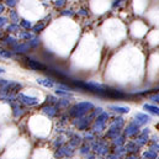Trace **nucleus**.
<instances>
[{"label":"nucleus","mask_w":159,"mask_h":159,"mask_svg":"<svg viewBox=\"0 0 159 159\" xmlns=\"http://www.w3.org/2000/svg\"><path fill=\"white\" fill-rule=\"evenodd\" d=\"M1 11H2V7H1V6H0V12H1Z\"/></svg>","instance_id":"obj_9"},{"label":"nucleus","mask_w":159,"mask_h":159,"mask_svg":"<svg viewBox=\"0 0 159 159\" xmlns=\"http://www.w3.org/2000/svg\"><path fill=\"white\" fill-rule=\"evenodd\" d=\"M21 98L25 99V102H27V104H36L37 102V100L32 99V98H26V96H21Z\"/></svg>","instance_id":"obj_4"},{"label":"nucleus","mask_w":159,"mask_h":159,"mask_svg":"<svg viewBox=\"0 0 159 159\" xmlns=\"http://www.w3.org/2000/svg\"><path fill=\"white\" fill-rule=\"evenodd\" d=\"M27 66H29V68L35 69V70H40V69H44V68H46L43 64H41L39 62H36V61H32V59H29Z\"/></svg>","instance_id":"obj_1"},{"label":"nucleus","mask_w":159,"mask_h":159,"mask_svg":"<svg viewBox=\"0 0 159 159\" xmlns=\"http://www.w3.org/2000/svg\"><path fill=\"white\" fill-rule=\"evenodd\" d=\"M37 83L43 85V86H47V88H52L53 86V81L49 79H37Z\"/></svg>","instance_id":"obj_2"},{"label":"nucleus","mask_w":159,"mask_h":159,"mask_svg":"<svg viewBox=\"0 0 159 159\" xmlns=\"http://www.w3.org/2000/svg\"><path fill=\"white\" fill-rule=\"evenodd\" d=\"M115 111H121V112H128V109H122V107H111Z\"/></svg>","instance_id":"obj_6"},{"label":"nucleus","mask_w":159,"mask_h":159,"mask_svg":"<svg viewBox=\"0 0 159 159\" xmlns=\"http://www.w3.org/2000/svg\"><path fill=\"white\" fill-rule=\"evenodd\" d=\"M5 22H6V20H5V19H0V26H1V25H4Z\"/></svg>","instance_id":"obj_7"},{"label":"nucleus","mask_w":159,"mask_h":159,"mask_svg":"<svg viewBox=\"0 0 159 159\" xmlns=\"http://www.w3.org/2000/svg\"><path fill=\"white\" fill-rule=\"evenodd\" d=\"M0 56H1V57H5V58H9V57H11V53H10L9 51L0 49Z\"/></svg>","instance_id":"obj_5"},{"label":"nucleus","mask_w":159,"mask_h":159,"mask_svg":"<svg viewBox=\"0 0 159 159\" xmlns=\"http://www.w3.org/2000/svg\"><path fill=\"white\" fill-rule=\"evenodd\" d=\"M144 109L153 112V114H157L158 115V107H154V106H151V105H144Z\"/></svg>","instance_id":"obj_3"},{"label":"nucleus","mask_w":159,"mask_h":159,"mask_svg":"<svg viewBox=\"0 0 159 159\" xmlns=\"http://www.w3.org/2000/svg\"><path fill=\"white\" fill-rule=\"evenodd\" d=\"M4 72H5V70H4L2 68H0V74H1V73H4Z\"/></svg>","instance_id":"obj_8"}]
</instances>
